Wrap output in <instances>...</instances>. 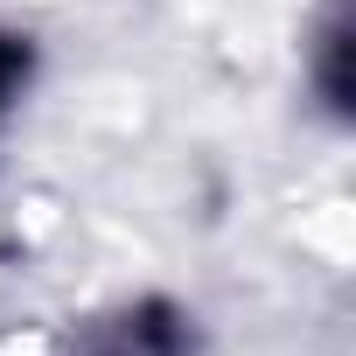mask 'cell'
<instances>
[{"label":"cell","mask_w":356,"mask_h":356,"mask_svg":"<svg viewBox=\"0 0 356 356\" xmlns=\"http://www.w3.org/2000/svg\"><path fill=\"white\" fill-rule=\"evenodd\" d=\"M22 70H29V49L15 35H0V119H8V98L22 91Z\"/></svg>","instance_id":"6da1fadb"}]
</instances>
